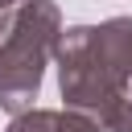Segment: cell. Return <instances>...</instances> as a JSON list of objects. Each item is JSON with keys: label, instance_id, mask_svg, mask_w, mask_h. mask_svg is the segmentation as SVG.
Wrapping results in <instances>:
<instances>
[{"label": "cell", "instance_id": "obj_3", "mask_svg": "<svg viewBox=\"0 0 132 132\" xmlns=\"http://www.w3.org/2000/svg\"><path fill=\"white\" fill-rule=\"evenodd\" d=\"M50 132H107L91 111H78V107H62L54 111V128Z\"/></svg>", "mask_w": 132, "mask_h": 132}, {"label": "cell", "instance_id": "obj_2", "mask_svg": "<svg viewBox=\"0 0 132 132\" xmlns=\"http://www.w3.org/2000/svg\"><path fill=\"white\" fill-rule=\"evenodd\" d=\"M99 50H103L120 91L132 95V16H107L99 25Z\"/></svg>", "mask_w": 132, "mask_h": 132}, {"label": "cell", "instance_id": "obj_4", "mask_svg": "<svg viewBox=\"0 0 132 132\" xmlns=\"http://www.w3.org/2000/svg\"><path fill=\"white\" fill-rule=\"evenodd\" d=\"M54 128V111L50 107H25V111H16L12 120H8V128L4 132H50Z\"/></svg>", "mask_w": 132, "mask_h": 132}, {"label": "cell", "instance_id": "obj_5", "mask_svg": "<svg viewBox=\"0 0 132 132\" xmlns=\"http://www.w3.org/2000/svg\"><path fill=\"white\" fill-rule=\"evenodd\" d=\"M99 124H103L107 132H132V95L116 99V103L99 116Z\"/></svg>", "mask_w": 132, "mask_h": 132}, {"label": "cell", "instance_id": "obj_7", "mask_svg": "<svg viewBox=\"0 0 132 132\" xmlns=\"http://www.w3.org/2000/svg\"><path fill=\"white\" fill-rule=\"evenodd\" d=\"M16 4H21V0H0V8H16Z\"/></svg>", "mask_w": 132, "mask_h": 132}, {"label": "cell", "instance_id": "obj_1", "mask_svg": "<svg viewBox=\"0 0 132 132\" xmlns=\"http://www.w3.org/2000/svg\"><path fill=\"white\" fill-rule=\"evenodd\" d=\"M62 8L54 0H21L12 12L8 41L0 45V107L8 116L33 107L41 95L45 66L54 62L62 37Z\"/></svg>", "mask_w": 132, "mask_h": 132}, {"label": "cell", "instance_id": "obj_6", "mask_svg": "<svg viewBox=\"0 0 132 132\" xmlns=\"http://www.w3.org/2000/svg\"><path fill=\"white\" fill-rule=\"evenodd\" d=\"M12 12H16V8H0V45L8 41V29H12Z\"/></svg>", "mask_w": 132, "mask_h": 132}]
</instances>
